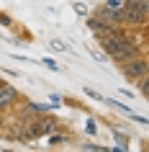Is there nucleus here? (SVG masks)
I'll return each instance as SVG.
<instances>
[{
	"label": "nucleus",
	"instance_id": "obj_1",
	"mask_svg": "<svg viewBox=\"0 0 149 152\" xmlns=\"http://www.w3.org/2000/svg\"><path fill=\"white\" fill-rule=\"evenodd\" d=\"M118 67H121V72H124L129 80H139L141 75H149V59H147V54H136V57H131V59L121 62Z\"/></svg>",
	"mask_w": 149,
	"mask_h": 152
},
{
	"label": "nucleus",
	"instance_id": "obj_2",
	"mask_svg": "<svg viewBox=\"0 0 149 152\" xmlns=\"http://www.w3.org/2000/svg\"><path fill=\"white\" fill-rule=\"evenodd\" d=\"M18 103V90L8 83H0V111H10Z\"/></svg>",
	"mask_w": 149,
	"mask_h": 152
},
{
	"label": "nucleus",
	"instance_id": "obj_3",
	"mask_svg": "<svg viewBox=\"0 0 149 152\" xmlns=\"http://www.w3.org/2000/svg\"><path fill=\"white\" fill-rule=\"evenodd\" d=\"M39 124H41V134L44 137L52 134V132H57V126H59V121H57L54 116H39Z\"/></svg>",
	"mask_w": 149,
	"mask_h": 152
},
{
	"label": "nucleus",
	"instance_id": "obj_4",
	"mask_svg": "<svg viewBox=\"0 0 149 152\" xmlns=\"http://www.w3.org/2000/svg\"><path fill=\"white\" fill-rule=\"evenodd\" d=\"M136 83H139V93L147 98V96H149V75H141Z\"/></svg>",
	"mask_w": 149,
	"mask_h": 152
},
{
	"label": "nucleus",
	"instance_id": "obj_5",
	"mask_svg": "<svg viewBox=\"0 0 149 152\" xmlns=\"http://www.w3.org/2000/svg\"><path fill=\"white\" fill-rule=\"evenodd\" d=\"M87 52H90L98 62H108V57H105V52H103V49H95V47H90V44H87Z\"/></svg>",
	"mask_w": 149,
	"mask_h": 152
},
{
	"label": "nucleus",
	"instance_id": "obj_6",
	"mask_svg": "<svg viewBox=\"0 0 149 152\" xmlns=\"http://www.w3.org/2000/svg\"><path fill=\"white\" fill-rule=\"evenodd\" d=\"M49 47H52V49H57V52H67V49H70L62 39H49Z\"/></svg>",
	"mask_w": 149,
	"mask_h": 152
},
{
	"label": "nucleus",
	"instance_id": "obj_7",
	"mask_svg": "<svg viewBox=\"0 0 149 152\" xmlns=\"http://www.w3.org/2000/svg\"><path fill=\"white\" fill-rule=\"evenodd\" d=\"M47 137H49V144H52V147H57V144L67 142V137H64V134H54V132H52V134H47Z\"/></svg>",
	"mask_w": 149,
	"mask_h": 152
},
{
	"label": "nucleus",
	"instance_id": "obj_8",
	"mask_svg": "<svg viewBox=\"0 0 149 152\" xmlns=\"http://www.w3.org/2000/svg\"><path fill=\"white\" fill-rule=\"evenodd\" d=\"M103 5L110 8V10H121V8H124V3H121V0H103Z\"/></svg>",
	"mask_w": 149,
	"mask_h": 152
},
{
	"label": "nucleus",
	"instance_id": "obj_9",
	"mask_svg": "<svg viewBox=\"0 0 149 152\" xmlns=\"http://www.w3.org/2000/svg\"><path fill=\"white\" fill-rule=\"evenodd\" d=\"M41 64H44V67H49V70H54V72L59 70V64H57L52 57H44V59H41Z\"/></svg>",
	"mask_w": 149,
	"mask_h": 152
},
{
	"label": "nucleus",
	"instance_id": "obj_10",
	"mask_svg": "<svg viewBox=\"0 0 149 152\" xmlns=\"http://www.w3.org/2000/svg\"><path fill=\"white\" fill-rule=\"evenodd\" d=\"M72 8H75V13H80V16H90V10H87V5H82V3H75Z\"/></svg>",
	"mask_w": 149,
	"mask_h": 152
},
{
	"label": "nucleus",
	"instance_id": "obj_11",
	"mask_svg": "<svg viewBox=\"0 0 149 152\" xmlns=\"http://www.w3.org/2000/svg\"><path fill=\"white\" fill-rule=\"evenodd\" d=\"M116 142H118V147H121V150H126V147H129V139H126L124 134H116Z\"/></svg>",
	"mask_w": 149,
	"mask_h": 152
},
{
	"label": "nucleus",
	"instance_id": "obj_12",
	"mask_svg": "<svg viewBox=\"0 0 149 152\" xmlns=\"http://www.w3.org/2000/svg\"><path fill=\"white\" fill-rule=\"evenodd\" d=\"M85 96H90L93 101H105V98H103L100 93H95V90H90V88H85Z\"/></svg>",
	"mask_w": 149,
	"mask_h": 152
},
{
	"label": "nucleus",
	"instance_id": "obj_13",
	"mask_svg": "<svg viewBox=\"0 0 149 152\" xmlns=\"http://www.w3.org/2000/svg\"><path fill=\"white\" fill-rule=\"evenodd\" d=\"M85 132H87V134H95V121H93V119L85 121Z\"/></svg>",
	"mask_w": 149,
	"mask_h": 152
},
{
	"label": "nucleus",
	"instance_id": "obj_14",
	"mask_svg": "<svg viewBox=\"0 0 149 152\" xmlns=\"http://www.w3.org/2000/svg\"><path fill=\"white\" fill-rule=\"evenodd\" d=\"M0 23H3V26H10V23H13V21H10V18L5 16V13H0Z\"/></svg>",
	"mask_w": 149,
	"mask_h": 152
}]
</instances>
